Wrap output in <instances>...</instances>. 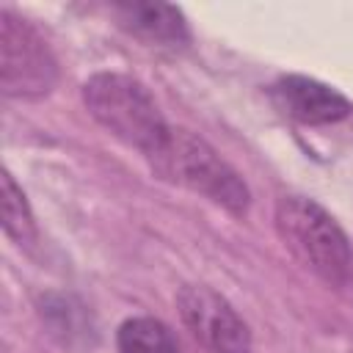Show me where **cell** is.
I'll return each instance as SVG.
<instances>
[{"instance_id": "1", "label": "cell", "mask_w": 353, "mask_h": 353, "mask_svg": "<svg viewBox=\"0 0 353 353\" xmlns=\"http://www.w3.org/2000/svg\"><path fill=\"white\" fill-rule=\"evenodd\" d=\"M146 160L160 179L188 188L232 215L248 212V185L201 135L185 127H171L163 143Z\"/></svg>"}, {"instance_id": "2", "label": "cell", "mask_w": 353, "mask_h": 353, "mask_svg": "<svg viewBox=\"0 0 353 353\" xmlns=\"http://www.w3.org/2000/svg\"><path fill=\"white\" fill-rule=\"evenodd\" d=\"M284 248L331 287H353V245L342 226L306 196H281L273 215Z\"/></svg>"}, {"instance_id": "3", "label": "cell", "mask_w": 353, "mask_h": 353, "mask_svg": "<svg viewBox=\"0 0 353 353\" xmlns=\"http://www.w3.org/2000/svg\"><path fill=\"white\" fill-rule=\"evenodd\" d=\"M83 105L110 135L143 157H149L171 130L149 88L121 72L91 74L83 83Z\"/></svg>"}, {"instance_id": "4", "label": "cell", "mask_w": 353, "mask_h": 353, "mask_svg": "<svg viewBox=\"0 0 353 353\" xmlns=\"http://www.w3.org/2000/svg\"><path fill=\"white\" fill-rule=\"evenodd\" d=\"M58 83L44 36L11 8H0V91L8 99H41Z\"/></svg>"}, {"instance_id": "5", "label": "cell", "mask_w": 353, "mask_h": 353, "mask_svg": "<svg viewBox=\"0 0 353 353\" xmlns=\"http://www.w3.org/2000/svg\"><path fill=\"white\" fill-rule=\"evenodd\" d=\"M182 323L210 353H248L251 334L232 303L204 284H185L176 292Z\"/></svg>"}, {"instance_id": "6", "label": "cell", "mask_w": 353, "mask_h": 353, "mask_svg": "<svg viewBox=\"0 0 353 353\" xmlns=\"http://www.w3.org/2000/svg\"><path fill=\"white\" fill-rule=\"evenodd\" d=\"M270 97H273V105L301 121V124H336L342 119L350 116L353 105L339 94L334 91L331 85L314 80V77H303V74H284L279 77L273 85H270Z\"/></svg>"}, {"instance_id": "7", "label": "cell", "mask_w": 353, "mask_h": 353, "mask_svg": "<svg viewBox=\"0 0 353 353\" xmlns=\"http://www.w3.org/2000/svg\"><path fill=\"white\" fill-rule=\"evenodd\" d=\"M119 19V25L138 39H146L152 44L179 47L188 44L190 30L176 6L168 3H116L110 8Z\"/></svg>"}, {"instance_id": "8", "label": "cell", "mask_w": 353, "mask_h": 353, "mask_svg": "<svg viewBox=\"0 0 353 353\" xmlns=\"http://www.w3.org/2000/svg\"><path fill=\"white\" fill-rule=\"evenodd\" d=\"M119 353H179L174 334L154 317H130L116 331Z\"/></svg>"}, {"instance_id": "9", "label": "cell", "mask_w": 353, "mask_h": 353, "mask_svg": "<svg viewBox=\"0 0 353 353\" xmlns=\"http://www.w3.org/2000/svg\"><path fill=\"white\" fill-rule=\"evenodd\" d=\"M0 218H3V232L17 243V245H33L39 232L33 212L28 207L25 193L17 188L14 176L8 171L0 174Z\"/></svg>"}]
</instances>
